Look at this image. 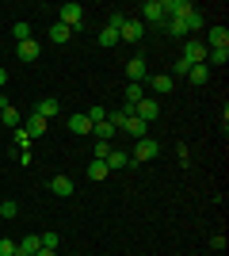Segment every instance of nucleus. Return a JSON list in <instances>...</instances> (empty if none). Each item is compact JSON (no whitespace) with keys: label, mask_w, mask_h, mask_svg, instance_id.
Returning a JSON list of instances; mask_svg holds the SVG:
<instances>
[{"label":"nucleus","mask_w":229,"mask_h":256,"mask_svg":"<svg viewBox=\"0 0 229 256\" xmlns=\"http://www.w3.org/2000/svg\"><path fill=\"white\" fill-rule=\"evenodd\" d=\"M38 241H42V248H57V241H61V237H57L54 230H46V234L38 237Z\"/></svg>","instance_id":"34"},{"label":"nucleus","mask_w":229,"mask_h":256,"mask_svg":"<svg viewBox=\"0 0 229 256\" xmlns=\"http://www.w3.org/2000/svg\"><path fill=\"white\" fill-rule=\"evenodd\" d=\"M15 54H19V62H38V54H42V46H38V38H27V42H19L15 46Z\"/></svg>","instance_id":"11"},{"label":"nucleus","mask_w":229,"mask_h":256,"mask_svg":"<svg viewBox=\"0 0 229 256\" xmlns=\"http://www.w3.org/2000/svg\"><path fill=\"white\" fill-rule=\"evenodd\" d=\"M184 23H187V34H195V31H203V27H207V23H203V16H199V8L191 12V16H187Z\"/></svg>","instance_id":"28"},{"label":"nucleus","mask_w":229,"mask_h":256,"mask_svg":"<svg viewBox=\"0 0 229 256\" xmlns=\"http://www.w3.org/2000/svg\"><path fill=\"white\" fill-rule=\"evenodd\" d=\"M187 80H191V84H207V80H210V65L207 62H203V65H191Z\"/></svg>","instance_id":"17"},{"label":"nucleus","mask_w":229,"mask_h":256,"mask_svg":"<svg viewBox=\"0 0 229 256\" xmlns=\"http://www.w3.org/2000/svg\"><path fill=\"white\" fill-rule=\"evenodd\" d=\"M11 34H15V42H27V38H34V34H31V23H27V20L15 23V27H11Z\"/></svg>","instance_id":"25"},{"label":"nucleus","mask_w":229,"mask_h":256,"mask_svg":"<svg viewBox=\"0 0 229 256\" xmlns=\"http://www.w3.org/2000/svg\"><path fill=\"white\" fill-rule=\"evenodd\" d=\"M210 245L218 248V252H226V234H214V237H210Z\"/></svg>","instance_id":"38"},{"label":"nucleus","mask_w":229,"mask_h":256,"mask_svg":"<svg viewBox=\"0 0 229 256\" xmlns=\"http://www.w3.org/2000/svg\"><path fill=\"white\" fill-rule=\"evenodd\" d=\"M126 76H130V84H145V58H130L126 62Z\"/></svg>","instance_id":"12"},{"label":"nucleus","mask_w":229,"mask_h":256,"mask_svg":"<svg viewBox=\"0 0 229 256\" xmlns=\"http://www.w3.org/2000/svg\"><path fill=\"white\" fill-rule=\"evenodd\" d=\"M145 84H149L153 96H168V92L176 88V80H172L168 73H157V76H145Z\"/></svg>","instance_id":"9"},{"label":"nucleus","mask_w":229,"mask_h":256,"mask_svg":"<svg viewBox=\"0 0 229 256\" xmlns=\"http://www.w3.org/2000/svg\"><path fill=\"white\" fill-rule=\"evenodd\" d=\"M142 23H161L164 27V0H145L142 4Z\"/></svg>","instance_id":"8"},{"label":"nucleus","mask_w":229,"mask_h":256,"mask_svg":"<svg viewBox=\"0 0 229 256\" xmlns=\"http://www.w3.org/2000/svg\"><path fill=\"white\" fill-rule=\"evenodd\" d=\"M50 192L54 195H73V180H69V176H54V180H50Z\"/></svg>","instance_id":"20"},{"label":"nucleus","mask_w":229,"mask_h":256,"mask_svg":"<svg viewBox=\"0 0 229 256\" xmlns=\"http://www.w3.org/2000/svg\"><path fill=\"white\" fill-rule=\"evenodd\" d=\"M92 134H96L99 142H111V138H115V134H119V130L111 126V122H96V126H92Z\"/></svg>","instance_id":"24"},{"label":"nucleus","mask_w":229,"mask_h":256,"mask_svg":"<svg viewBox=\"0 0 229 256\" xmlns=\"http://www.w3.org/2000/svg\"><path fill=\"white\" fill-rule=\"evenodd\" d=\"M142 34H145V23H142V20H122L119 42H142Z\"/></svg>","instance_id":"3"},{"label":"nucleus","mask_w":229,"mask_h":256,"mask_svg":"<svg viewBox=\"0 0 229 256\" xmlns=\"http://www.w3.org/2000/svg\"><path fill=\"white\" fill-rule=\"evenodd\" d=\"M57 16H61L57 23H65L69 31H80V23H84V8H80V4H61Z\"/></svg>","instance_id":"2"},{"label":"nucleus","mask_w":229,"mask_h":256,"mask_svg":"<svg viewBox=\"0 0 229 256\" xmlns=\"http://www.w3.org/2000/svg\"><path fill=\"white\" fill-rule=\"evenodd\" d=\"M99 46H119V31H115V27H103V31H99Z\"/></svg>","instance_id":"29"},{"label":"nucleus","mask_w":229,"mask_h":256,"mask_svg":"<svg viewBox=\"0 0 229 256\" xmlns=\"http://www.w3.org/2000/svg\"><path fill=\"white\" fill-rule=\"evenodd\" d=\"M11 138H15V146H19L23 153H31V138H27V130H23V126H19V130H11Z\"/></svg>","instance_id":"30"},{"label":"nucleus","mask_w":229,"mask_h":256,"mask_svg":"<svg viewBox=\"0 0 229 256\" xmlns=\"http://www.w3.org/2000/svg\"><path fill=\"white\" fill-rule=\"evenodd\" d=\"M69 34L73 31H69L65 23H54V27H50V42H69Z\"/></svg>","instance_id":"26"},{"label":"nucleus","mask_w":229,"mask_h":256,"mask_svg":"<svg viewBox=\"0 0 229 256\" xmlns=\"http://www.w3.org/2000/svg\"><path fill=\"white\" fill-rule=\"evenodd\" d=\"M38 256H57V248H38Z\"/></svg>","instance_id":"40"},{"label":"nucleus","mask_w":229,"mask_h":256,"mask_svg":"<svg viewBox=\"0 0 229 256\" xmlns=\"http://www.w3.org/2000/svg\"><path fill=\"white\" fill-rule=\"evenodd\" d=\"M122 20H126L122 12H111V16H107V27H115V31H119V27H122Z\"/></svg>","instance_id":"37"},{"label":"nucleus","mask_w":229,"mask_h":256,"mask_svg":"<svg viewBox=\"0 0 229 256\" xmlns=\"http://www.w3.org/2000/svg\"><path fill=\"white\" fill-rule=\"evenodd\" d=\"M164 31L176 34V38H191V34H187V23H184V20H164Z\"/></svg>","instance_id":"21"},{"label":"nucleus","mask_w":229,"mask_h":256,"mask_svg":"<svg viewBox=\"0 0 229 256\" xmlns=\"http://www.w3.org/2000/svg\"><path fill=\"white\" fill-rule=\"evenodd\" d=\"M176 157L184 160V164H191V150H187V142H180V146H176Z\"/></svg>","instance_id":"36"},{"label":"nucleus","mask_w":229,"mask_h":256,"mask_svg":"<svg viewBox=\"0 0 229 256\" xmlns=\"http://www.w3.org/2000/svg\"><path fill=\"white\" fill-rule=\"evenodd\" d=\"M8 84V69H4V65H0V88Z\"/></svg>","instance_id":"39"},{"label":"nucleus","mask_w":229,"mask_h":256,"mask_svg":"<svg viewBox=\"0 0 229 256\" xmlns=\"http://www.w3.org/2000/svg\"><path fill=\"white\" fill-rule=\"evenodd\" d=\"M0 222H4V218H0Z\"/></svg>","instance_id":"41"},{"label":"nucleus","mask_w":229,"mask_h":256,"mask_svg":"<svg viewBox=\"0 0 229 256\" xmlns=\"http://www.w3.org/2000/svg\"><path fill=\"white\" fill-rule=\"evenodd\" d=\"M69 130H73V134H92V122H88V115H69Z\"/></svg>","instance_id":"19"},{"label":"nucleus","mask_w":229,"mask_h":256,"mask_svg":"<svg viewBox=\"0 0 229 256\" xmlns=\"http://www.w3.org/2000/svg\"><path fill=\"white\" fill-rule=\"evenodd\" d=\"M88 122H92V126H96V122H107V107H103V104L88 107Z\"/></svg>","instance_id":"27"},{"label":"nucleus","mask_w":229,"mask_h":256,"mask_svg":"<svg viewBox=\"0 0 229 256\" xmlns=\"http://www.w3.org/2000/svg\"><path fill=\"white\" fill-rule=\"evenodd\" d=\"M23 130H27V138H38V134H46V118H38V115H31V118H23Z\"/></svg>","instance_id":"15"},{"label":"nucleus","mask_w":229,"mask_h":256,"mask_svg":"<svg viewBox=\"0 0 229 256\" xmlns=\"http://www.w3.org/2000/svg\"><path fill=\"white\" fill-rule=\"evenodd\" d=\"M111 150H115L111 142H99V138H96V160H107V157H111Z\"/></svg>","instance_id":"33"},{"label":"nucleus","mask_w":229,"mask_h":256,"mask_svg":"<svg viewBox=\"0 0 229 256\" xmlns=\"http://www.w3.org/2000/svg\"><path fill=\"white\" fill-rule=\"evenodd\" d=\"M107 172H111V168H107V160H92V164H88V180H96V184H99Z\"/></svg>","instance_id":"23"},{"label":"nucleus","mask_w":229,"mask_h":256,"mask_svg":"<svg viewBox=\"0 0 229 256\" xmlns=\"http://www.w3.org/2000/svg\"><path fill=\"white\" fill-rule=\"evenodd\" d=\"M142 100H145V84H126V107L142 104Z\"/></svg>","instance_id":"22"},{"label":"nucleus","mask_w":229,"mask_h":256,"mask_svg":"<svg viewBox=\"0 0 229 256\" xmlns=\"http://www.w3.org/2000/svg\"><path fill=\"white\" fill-rule=\"evenodd\" d=\"M15 245H19V252H15V256H38L42 241H38V234H31V237H23V241H15Z\"/></svg>","instance_id":"13"},{"label":"nucleus","mask_w":229,"mask_h":256,"mask_svg":"<svg viewBox=\"0 0 229 256\" xmlns=\"http://www.w3.org/2000/svg\"><path fill=\"white\" fill-rule=\"evenodd\" d=\"M187 73H191V65H187L184 58H180V62L172 65V73H168V76H172V80H176V76H187Z\"/></svg>","instance_id":"35"},{"label":"nucleus","mask_w":229,"mask_h":256,"mask_svg":"<svg viewBox=\"0 0 229 256\" xmlns=\"http://www.w3.org/2000/svg\"><path fill=\"white\" fill-rule=\"evenodd\" d=\"M119 130H126V134H130L134 142H138V138H149V122H142L138 115H122Z\"/></svg>","instance_id":"4"},{"label":"nucleus","mask_w":229,"mask_h":256,"mask_svg":"<svg viewBox=\"0 0 229 256\" xmlns=\"http://www.w3.org/2000/svg\"><path fill=\"white\" fill-rule=\"evenodd\" d=\"M57 111H61V104H57V100H42V104H38V111H34V115H38V118H46V122H50V118H54Z\"/></svg>","instance_id":"18"},{"label":"nucleus","mask_w":229,"mask_h":256,"mask_svg":"<svg viewBox=\"0 0 229 256\" xmlns=\"http://www.w3.org/2000/svg\"><path fill=\"white\" fill-rule=\"evenodd\" d=\"M195 12L191 0H164V20H187Z\"/></svg>","instance_id":"5"},{"label":"nucleus","mask_w":229,"mask_h":256,"mask_svg":"<svg viewBox=\"0 0 229 256\" xmlns=\"http://www.w3.org/2000/svg\"><path fill=\"white\" fill-rule=\"evenodd\" d=\"M0 122H4V126H8V130H19L23 126V118H19V111H15V107H0Z\"/></svg>","instance_id":"14"},{"label":"nucleus","mask_w":229,"mask_h":256,"mask_svg":"<svg viewBox=\"0 0 229 256\" xmlns=\"http://www.w3.org/2000/svg\"><path fill=\"white\" fill-rule=\"evenodd\" d=\"M157 157H161V146H157L153 138H138L134 142V153H130L134 164H145V160H157Z\"/></svg>","instance_id":"1"},{"label":"nucleus","mask_w":229,"mask_h":256,"mask_svg":"<svg viewBox=\"0 0 229 256\" xmlns=\"http://www.w3.org/2000/svg\"><path fill=\"white\" fill-rule=\"evenodd\" d=\"M107 168H134L130 153H126V150H111V157H107Z\"/></svg>","instance_id":"16"},{"label":"nucleus","mask_w":229,"mask_h":256,"mask_svg":"<svg viewBox=\"0 0 229 256\" xmlns=\"http://www.w3.org/2000/svg\"><path fill=\"white\" fill-rule=\"evenodd\" d=\"M207 50H229V31L222 27V23L207 31Z\"/></svg>","instance_id":"10"},{"label":"nucleus","mask_w":229,"mask_h":256,"mask_svg":"<svg viewBox=\"0 0 229 256\" xmlns=\"http://www.w3.org/2000/svg\"><path fill=\"white\" fill-rule=\"evenodd\" d=\"M15 252H19V245L11 237H0V256H15Z\"/></svg>","instance_id":"32"},{"label":"nucleus","mask_w":229,"mask_h":256,"mask_svg":"<svg viewBox=\"0 0 229 256\" xmlns=\"http://www.w3.org/2000/svg\"><path fill=\"white\" fill-rule=\"evenodd\" d=\"M15 214H19V203H11V199H4V203H0V218H4V222H8V218H15Z\"/></svg>","instance_id":"31"},{"label":"nucleus","mask_w":229,"mask_h":256,"mask_svg":"<svg viewBox=\"0 0 229 256\" xmlns=\"http://www.w3.org/2000/svg\"><path fill=\"white\" fill-rule=\"evenodd\" d=\"M134 115L142 118V122H157V118H161V104L153 96H145L142 104H134Z\"/></svg>","instance_id":"6"},{"label":"nucleus","mask_w":229,"mask_h":256,"mask_svg":"<svg viewBox=\"0 0 229 256\" xmlns=\"http://www.w3.org/2000/svg\"><path fill=\"white\" fill-rule=\"evenodd\" d=\"M184 62H187V65H203V62H207V42L187 38V42H184Z\"/></svg>","instance_id":"7"}]
</instances>
